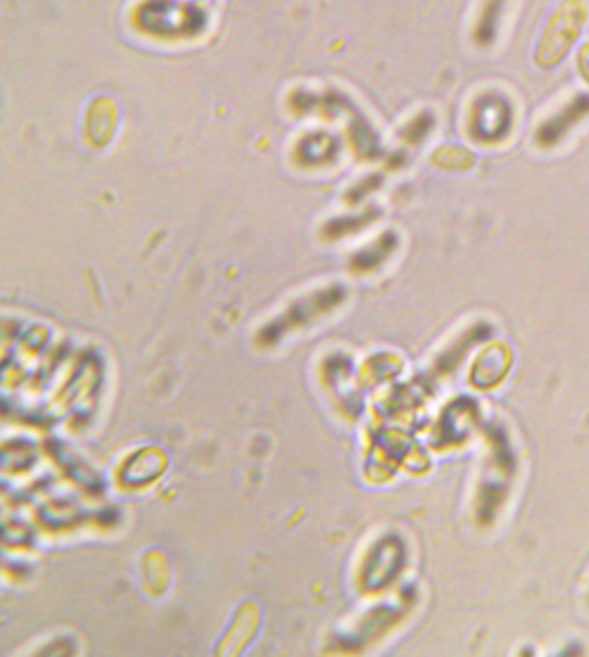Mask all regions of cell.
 <instances>
[{
	"label": "cell",
	"mask_w": 589,
	"mask_h": 657,
	"mask_svg": "<svg viewBox=\"0 0 589 657\" xmlns=\"http://www.w3.org/2000/svg\"><path fill=\"white\" fill-rule=\"evenodd\" d=\"M136 27L146 34L165 39L193 36L202 27V12L173 0H148L136 12Z\"/></svg>",
	"instance_id": "6da1fadb"
}]
</instances>
